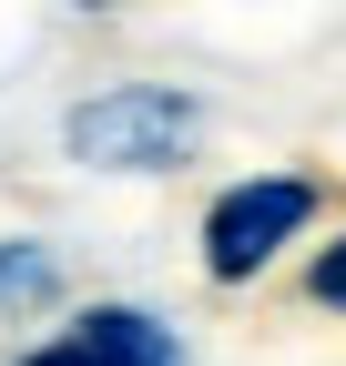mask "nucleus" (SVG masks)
Masks as SVG:
<instances>
[{
    "instance_id": "4",
    "label": "nucleus",
    "mask_w": 346,
    "mask_h": 366,
    "mask_svg": "<svg viewBox=\"0 0 346 366\" xmlns=\"http://www.w3.org/2000/svg\"><path fill=\"white\" fill-rule=\"evenodd\" d=\"M41 305H61V244L0 234V315H41Z\"/></svg>"
},
{
    "instance_id": "1",
    "label": "nucleus",
    "mask_w": 346,
    "mask_h": 366,
    "mask_svg": "<svg viewBox=\"0 0 346 366\" xmlns=\"http://www.w3.org/2000/svg\"><path fill=\"white\" fill-rule=\"evenodd\" d=\"M61 153L92 173H184L204 153V102L173 81H102L61 112Z\"/></svg>"
},
{
    "instance_id": "6",
    "label": "nucleus",
    "mask_w": 346,
    "mask_h": 366,
    "mask_svg": "<svg viewBox=\"0 0 346 366\" xmlns=\"http://www.w3.org/2000/svg\"><path fill=\"white\" fill-rule=\"evenodd\" d=\"M21 366H41V356H21Z\"/></svg>"
},
{
    "instance_id": "2",
    "label": "nucleus",
    "mask_w": 346,
    "mask_h": 366,
    "mask_svg": "<svg viewBox=\"0 0 346 366\" xmlns=\"http://www.w3.org/2000/svg\"><path fill=\"white\" fill-rule=\"evenodd\" d=\"M326 214V173L285 163V173H244L204 204V274L214 285H254L285 244H306V224Z\"/></svg>"
},
{
    "instance_id": "5",
    "label": "nucleus",
    "mask_w": 346,
    "mask_h": 366,
    "mask_svg": "<svg viewBox=\"0 0 346 366\" xmlns=\"http://www.w3.org/2000/svg\"><path fill=\"white\" fill-rule=\"evenodd\" d=\"M306 305H326V315H346V234L306 254Z\"/></svg>"
},
{
    "instance_id": "3",
    "label": "nucleus",
    "mask_w": 346,
    "mask_h": 366,
    "mask_svg": "<svg viewBox=\"0 0 346 366\" xmlns=\"http://www.w3.org/2000/svg\"><path fill=\"white\" fill-rule=\"evenodd\" d=\"M31 356H41V366H184V336H173L153 305L102 295V305H71L61 336L31 346Z\"/></svg>"
}]
</instances>
